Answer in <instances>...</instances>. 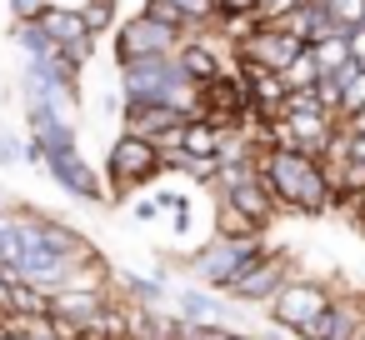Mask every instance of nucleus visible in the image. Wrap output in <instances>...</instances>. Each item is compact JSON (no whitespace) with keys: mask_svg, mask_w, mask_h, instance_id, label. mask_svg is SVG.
Instances as JSON below:
<instances>
[{"mask_svg":"<svg viewBox=\"0 0 365 340\" xmlns=\"http://www.w3.org/2000/svg\"><path fill=\"white\" fill-rule=\"evenodd\" d=\"M41 31H46L56 46L76 51L81 61H91V56H96V36H91V26H86V16H81V6H46V11H41Z\"/></svg>","mask_w":365,"mask_h":340,"instance_id":"obj_13","label":"nucleus"},{"mask_svg":"<svg viewBox=\"0 0 365 340\" xmlns=\"http://www.w3.org/2000/svg\"><path fill=\"white\" fill-rule=\"evenodd\" d=\"M81 16H86L91 36L101 41L110 26H120V0H86V6H81Z\"/></svg>","mask_w":365,"mask_h":340,"instance_id":"obj_20","label":"nucleus"},{"mask_svg":"<svg viewBox=\"0 0 365 340\" xmlns=\"http://www.w3.org/2000/svg\"><path fill=\"white\" fill-rule=\"evenodd\" d=\"M290 275H295V255H290L285 245H270V250H265L255 265H245L220 295H230L235 305H270L275 290H280Z\"/></svg>","mask_w":365,"mask_h":340,"instance_id":"obj_5","label":"nucleus"},{"mask_svg":"<svg viewBox=\"0 0 365 340\" xmlns=\"http://www.w3.org/2000/svg\"><path fill=\"white\" fill-rule=\"evenodd\" d=\"M175 315L190 320V325H230L235 330V300L220 295V290H205V285H180L175 295Z\"/></svg>","mask_w":365,"mask_h":340,"instance_id":"obj_11","label":"nucleus"},{"mask_svg":"<svg viewBox=\"0 0 365 340\" xmlns=\"http://www.w3.org/2000/svg\"><path fill=\"white\" fill-rule=\"evenodd\" d=\"M230 135H235V130H220V125H210L205 115H195V120H185V130H180V155H220Z\"/></svg>","mask_w":365,"mask_h":340,"instance_id":"obj_15","label":"nucleus"},{"mask_svg":"<svg viewBox=\"0 0 365 340\" xmlns=\"http://www.w3.org/2000/svg\"><path fill=\"white\" fill-rule=\"evenodd\" d=\"M305 6H315V0H305Z\"/></svg>","mask_w":365,"mask_h":340,"instance_id":"obj_31","label":"nucleus"},{"mask_svg":"<svg viewBox=\"0 0 365 340\" xmlns=\"http://www.w3.org/2000/svg\"><path fill=\"white\" fill-rule=\"evenodd\" d=\"M295 6H305V0H265V6H260V16H265V21H280V16H290Z\"/></svg>","mask_w":365,"mask_h":340,"instance_id":"obj_28","label":"nucleus"},{"mask_svg":"<svg viewBox=\"0 0 365 340\" xmlns=\"http://www.w3.org/2000/svg\"><path fill=\"white\" fill-rule=\"evenodd\" d=\"M360 340H365V330H360Z\"/></svg>","mask_w":365,"mask_h":340,"instance_id":"obj_32","label":"nucleus"},{"mask_svg":"<svg viewBox=\"0 0 365 340\" xmlns=\"http://www.w3.org/2000/svg\"><path fill=\"white\" fill-rule=\"evenodd\" d=\"M255 165H260V180L270 185L280 210L310 215V220L335 210V190L320 170V155H305V150H290V145H265L255 155Z\"/></svg>","mask_w":365,"mask_h":340,"instance_id":"obj_1","label":"nucleus"},{"mask_svg":"<svg viewBox=\"0 0 365 340\" xmlns=\"http://www.w3.org/2000/svg\"><path fill=\"white\" fill-rule=\"evenodd\" d=\"M46 6H51V0H11V16L16 21H41Z\"/></svg>","mask_w":365,"mask_h":340,"instance_id":"obj_26","label":"nucleus"},{"mask_svg":"<svg viewBox=\"0 0 365 340\" xmlns=\"http://www.w3.org/2000/svg\"><path fill=\"white\" fill-rule=\"evenodd\" d=\"M115 280L125 285V295H130L135 305H150V310H160V305L170 300V290H165V280H155V275H135V270H115Z\"/></svg>","mask_w":365,"mask_h":340,"instance_id":"obj_17","label":"nucleus"},{"mask_svg":"<svg viewBox=\"0 0 365 340\" xmlns=\"http://www.w3.org/2000/svg\"><path fill=\"white\" fill-rule=\"evenodd\" d=\"M180 46H185V31L160 26V21H150L145 11H135V16H125V21L115 26V66L145 61V56H175Z\"/></svg>","mask_w":365,"mask_h":340,"instance_id":"obj_6","label":"nucleus"},{"mask_svg":"<svg viewBox=\"0 0 365 340\" xmlns=\"http://www.w3.org/2000/svg\"><path fill=\"white\" fill-rule=\"evenodd\" d=\"M210 31H215V26H210ZM210 31H190V36H185V46L175 51V61H180V71H185L190 81H200V86L230 71V61L220 56V41H215Z\"/></svg>","mask_w":365,"mask_h":340,"instance_id":"obj_14","label":"nucleus"},{"mask_svg":"<svg viewBox=\"0 0 365 340\" xmlns=\"http://www.w3.org/2000/svg\"><path fill=\"white\" fill-rule=\"evenodd\" d=\"M270 250V240L265 235H255V240H225V235H210L200 250H190L180 265L190 270V280L195 285H205V290H225L245 265H255L260 255Z\"/></svg>","mask_w":365,"mask_h":340,"instance_id":"obj_3","label":"nucleus"},{"mask_svg":"<svg viewBox=\"0 0 365 340\" xmlns=\"http://www.w3.org/2000/svg\"><path fill=\"white\" fill-rule=\"evenodd\" d=\"M330 300H335V290H330L325 280H315V275H290V280L275 290V300L265 305V315H270L275 330L295 335V330H305L315 315H325Z\"/></svg>","mask_w":365,"mask_h":340,"instance_id":"obj_4","label":"nucleus"},{"mask_svg":"<svg viewBox=\"0 0 365 340\" xmlns=\"http://www.w3.org/2000/svg\"><path fill=\"white\" fill-rule=\"evenodd\" d=\"M101 175H106L110 200H125V195H135V190H145L150 180H160V175H165V155H160V145H155V140L120 130V135L110 140V150H106Z\"/></svg>","mask_w":365,"mask_h":340,"instance_id":"obj_2","label":"nucleus"},{"mask_svg":"<svg viewBox=\"0 0 365 340\" xmlns=\"http://www.w3.org/2000/svg\"><path fill=\"white\" fill-rule=\"evenodd\" d=\"M360 110H365V71L350 76L345 96H340V120H350V115H360Z\"/></svg>","mask_w":365,"mask_h":340,"instance_id":"obj_24","label":"nucleus"},{"mask_svg":"<svg viewBox=\"0 0 365 340\" xmlns=\"http://www.w3.org/2000/svg\"><path fill=\"white\" fill-rule=\"evenodd\" d=\"M46 175H51L71 200H81V205H106V200H110L101 165H91L81 150H56V155L46 160Z\"/></svg>","mask_w":365,"mask_h":340,"instance_id":"obj_7","label":"nucleus"},{"mask_svg":"<svg viewBox=\"0 0 365 340\" xmlns=\"http://www.w3.org/2000/svg\"><path fill=\"white\" fill-rule=\"evenodd\" d=\"M140 11H145L150 21H160V26H175V31H185V36H190V21H185V11L175 6V0H140Z\"/></svg>","mask_w":365,"mask_h":340,"instance_id":"obj_22","label":"nucleus"},{"mask_svg":"<svg viewBox=\"0 0 365 340\" xmlns=\"http://www.w3.org/2000/svg\"><path fill=\"white\" fill-rule=\"evenodd\" d=\"M330 21L340 26V31H355V26H365V0H330Z\"/></svg>","mask_w":365,"mask_h":340,"instance_id":"obj_23","label":"nucleus"},{"mask_svg":"<svg viewBox=\"0 0 365 340\" xmlns=\"http://www.w3.org/2000/svg\"><path fill=\"white\" fill-rule=\"evenodd\" d=\"M230 340H265V335H250V330H235Z\"/></svg>","mask_w":365,"mask_h":340,"instance_id":"obj_29","label":"nucleus"},{"mask_svg":"<svg viewBox=\"0 0 365 340\" xmlns=\"http://www.w3.org/2000/svg\"><path fill=\"white\" fill-rule=\"evenodd\" d=\"M300 51H305V41H295L280 21H260L245 41H235V56L240 61H255V66H270V71H285Z\"/></svg>","mask_w":365,"mask_h":340,"instance_id":"obj_9","label":"nucleus"},{"mask_svg":"<svg viewBox=\"0 0 365 340\" xmlns=\"http://www.w3.org/2000/svg\"><path fill=\"white\" fill-rule=\"evenodd\" d=\"M26 160V140L11 135V130H0V165H21Z\"/></svg>","mask_w":365,"mask_h":340,"instance_id":"obj_25","label":"nucleus"},{"mask_svg":"<svg viewBox=\"0 0 365 340\" xmlns=\"http://www.w3.org/2000/svg\"><path fill=\"white\" fill-rule=\"evenodd\" d=\"M280 81H285V91H310L315 81H320V66H315V56H310V46L280 71Z\"/></svg>","mask_w":365,"mask_h":340,"instance_id":"obj_19","label":"nucleus"},{"mask_svg":"<svg viewBox=\"0 0 365 340\" xmlns=\"http://www.w3.org/2000/svg\"><path fill=\"white\" fill-rule=\"evenodd\" d=\"M310 56H315L320 76H335L340 66H350V46H345V36H325V41H310Z\"/></svg>","mask_w":365,"mask_h":340,"instance_id":"obj_18","label":"nucleus"},{"mask_svg":"<svg viewBox=\"0 0 365 340\" xmlns=\"http://www.w3.org/2000/svg\"><path fill=\"white\" fill-rule=\"evenodd\" d=\"M260 6H265V0H215V26H230V21H265Z\"/></svg>","mask_w":365,"mask_h":340,"instance_id":"obj_21","label":"nucleus"},{"mask_svg":"<svg viewBox=\"0 0 365 340\" xmlns=\"http://www.w3.org/2000/svg\"><path fill=\"white\" fill-rule=\"evenodd\" d=\"M345 46H350V66L365 71V26H355V31L345 36Z\"/></svg>","mask_w":365,"mask_h":340,"instance_id":"obj_27","label":"nucleus"},{"mask_svg":"<svg viewBox=\"0 0 365 340\" xmlns=\"http://www.w3.org/2000/svg\"><path fill=\"white\" fill-rule=\"evenodd\" d=\"M360 330H365V295L335 290L325 315H315L305 330H295V340H360Z\"/></svg>","mask_w":365,"mask_h":340,"instance_id":"obj_10","label":"nucleus"},{"mask_svg":"<svg viewBox=\"0 0 365 340\" xmlns=\"http://www.w3.org/2000/svg\"><path fill=\"white\" fill-rule=\"evenodd\" d=\"M315 6H330V0H315Z\"/></svg>","mask_w":365,"mask_h":340,"instance_id":"obj_30","label":"nucleus"},{"mask_svg":"<svg viewBox=\"0 0 365 340\" xmlns=\"http://www.w3.org/2000/svg\"><path fill=\"white\" fill-rule=\"evenodd\" d=\"M175 81H185L175 56H145V61L120 66V96L125 101H165Z\"/></svg>","mask_w":365,"mask_h":340,"instance_id":"obj_8","label":"nucleus"},{"mask_svg":"<svg viewBox=\"0 0 365 340\" xmlns=\"http://www.w3.org/2000/svg\"><path fill=\"white\" fill-rule=\"evenodd\" d=\"M26 135L41 140L51 155H56V150H81V130H76V120L61 115L56 105H41V101L26 105ZM51 155H46V160H51Z\"/></svg>","mask_w":365,"mask_h":340,"instance_id":"obj_12","label":"nucleus"},{"mask_svg":"<svg viewBox=\"0 0 365 340\" xmlns=\"http://www.w3.org/2000/svg\"><path fill=\"white\" fill-rule=\"evenodd\" d=\"M215 235H225V240H255V235H265L240 205H230V200H215Z\"/></svg>","mask_w":365,"mask_h":340,"instance_id":"obj_16","label":"nucleus"}]
</instances>
